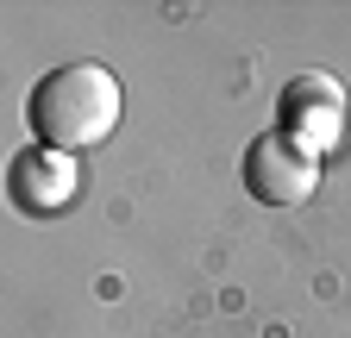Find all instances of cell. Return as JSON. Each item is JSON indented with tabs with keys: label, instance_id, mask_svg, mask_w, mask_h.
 <instances>
[{
	"label": "cell",
	"instance_id": "1",
	"mask_svg": "<svg viewBox=\"0 0 351 338\" xmlns=\"http://www.w3.org/2000/svg\"><path fill=\"white\" fill-rule=\"evenodd\" d=\"M25 125H32L38 151H63V157L88 151L119 125V81L101 63H63L32 88Z\"/></svg>",
	"mask_w": 351,
	"mask_h": 338
},
{
	"label": "cell",
	"instance_id": "2",
	"mask_svg": "<svg viewBox=\"0 0 351 338\" xmlns=\"http://www.w3.org/2000/svg\"><path fill=\"white\" fill-rule=\"evenodd\" d=\"M314 182H320V157L295 138H282V132H263L245 151V188L263 207H295V200L314 194Z\"/></svg>",
	"mask_w": 351,
	"mask_h": 338
},
{
	"label": "cell",
	"instance_id": "3",
	"mask_svg": "<svg viewBox=\"0 0 351 338\" xmlns=\"http://www.w3.org/2000/svg\"><path fill=\"white\" fill-rule=\"evenodd\" d=\"M276 125H282V138L307 144V151H320L339 138V125H345V94H339V81L332 75H295L282 101H276Z\"/></svg>",
	"mask_w": 351,
	"mask_h": 338
},
{
	"label": "cell",
	"instance_id": "4",
	"mask_svg": "<svg viewBox=\"0 0 351 338\" xmlns=\"http://www.w3.org/2000/svg\"><path fill=\"white\" fill-rule=\"evenodd\" d=\"M69 194H75V163L63 151H25L13 163V200L25 213H57Z\"/></svg>",
	"mask_w": 351,
	"mask_h": 338
}]
</instances>
